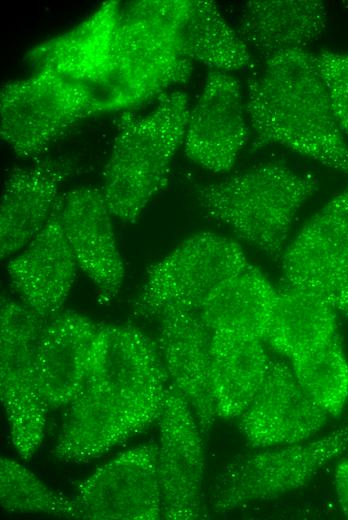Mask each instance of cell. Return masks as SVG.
<instances>
[{
  "label": "cell",
  "instance_id": "5b68a950",
  "mask_svg": "<svg viewBox=\"0 0 348 520\" xmlns=\"http://www.w3.org/2000/svg\"><path fill=\"white\" fill-rule=\"evenodd\" d=\"M317 187L318 179L312 174L266 163L198 187L197 200L210 218L277 261L296 214Z\"/></svg>",
  "mask_w": 348,
  "mask_h": 520
},
{
  "label": "cell",
  "instance_id": "44dd1931",
  "mask_svg": "<svg viewBox=\"0 0 348 520\" xmlns=\"http://www.w3.org/2000/svg\"><path fill=\"white\" fill-rule=\"evenodd\" d=\"M212 392L218 418H238L265 379L271 357L260 338L242 333L212 332Z\"/></svg>",
  "mask_w": 348,
  "mask_h": 520
},
{
  "label": "cell",
  "instance_id": "7402d4cb",
  "mask_svg": "<svg viewBox=\"0 0 348 520\" xmlns=\"http://www.w3.org/2000/svg\"><path fill=\"white\" fill-rule=\"evenodd\" d=\"M327 25V10L316 0H254L245 4L238 34L265 59L279 52L304 49Z\"/></svg>",
  "mask_w": 348,
  "mask_h": 520
},
{
  "label": "cell",
  "instance_id": "603a6c76",
  "mask_svg": "<svg viewBox=\"0 0 348 520\" xmlns=\"http://www.w3.org/2000/svg\"><path fill=\"white\" fill-rule=\"evenodd\" d=\"M277 294L262 271L250 264L217 286L198 313L212 332L229 330L265 340Z\"/></svg>",
  "mask_w": 348,
  "mask_h": 520
},
{
  "label": "cell",
  "instance_id": "484cf974",
  "mask_svg": "<svg viewBox=\"0 0 348 520\" xmlns=\"http://www.w3.org/2000/svg\"><path fill=\"white\" fill-rule=\"evenodd\" d=\"M300 385L331 417L348 400V358L340 335L289 361Z\"/></svg>",
  "mask_w": 348,
  "mask_h": 520
},
{
  "label": "cell",
  "instance_id": "8fae6325",
  "mask_svg": "<svg viewBox=\"0 0 348 520\" xmlns=\"http://www.w3.org/2000/svg\"><path fill=\"white\" fill-rule=\"evenodd\" d=\"M82 519L162 518L158 444L128 449L82 481L74 497Z\"/></svg>",
  "mask_w": 348,
  "mask_h": 520
},
{
  "label": "cell",
  "instance_id": "7c38bea8",
  "mask_svg": "<svg viewBox=\"0 0 348 520\" xmlns=\"http://www.w3.org/2000/svg\"><path fill=\"white\" fill-rule=\"evenodd\" d=\"M158 424V475L162 518L198 519L203 516L204 509V438L188 403L171 384Z\"/></svg>",
  "mask_w": 348,
  "mask_h": 520
},
{
  "label": "cell",
  "instance_id": "d6986e66",
  "mask_svg": "<svg viewBox=\"0 0 348 520\" xmlns=\"http://www.w3.org/2000/svg\"><path fill=\"white\" fill-rule=\"evenodd\" d=\"M78 265L56 212L42 230L7 264L12 287L21 301L44 319L60 312Z\"/></svg>",
  "mask_w": 348,
  "mask_h": 520
},
{
  "label": "cell",
  "instance_id": "f1b7e54d",
  "mask_svg": "<svg viewBox=\"0 0 348 520\" xmlns=\"http://www.w3.org/2000/svg\"><path fill=\"white\" fill-rule=\"evenodd\" d=\"M334 485L339 506L348 518V459L340 461L334 472Z\"/></svg>",
  "mask_w": 348,
  "mask_h": 520
},
{
  "label": "cell",
  "instance_id": "ac0fdd59",
  "mask_svg": "<svg viewBox=\"0 0 348 520\" xmlns=\"http://www.w3.org/2000/svg\"><path fill=\"white\" fill-rule=\"evenodd\" d=\"M101 327L73 311L47 319L35 364L39 391L49 408L68 406L80 392Z\"/></svg>",
  "mask_w": 348,
  "mask_h": 520
},
{
  "label": "cell",
  "instance_id": "277c9868",
  "mask_svg": "<svg viewBox=\"0 0 348 520\" xmlns=\"http://www.w3.org/2000/svg\"><path fill=\"white\" fill-rule=\"evenodd\" d=\"M189 113L187 94L174 91L160 95L148 114L122 115L100 189L113 217L134 223L166 185Z\"/></svg>",
  "mask_w": 348,
  "mask_h": 520
},
{
  "label": "cell",
  "instance_id": "ba28073f",
  "mask_svg": "<svg viewBox=\"0 0 348 520\" xmlns=\"http://www.w3.org/2000/svg\"><path fill=\"white\" fill-rule=\"evenodd\" d=\"M348 450V426L311 441L243 455L217 475L211 509L227 513L278 498L306 485L331 460Z\"/></svg>",
  "mask_w": 348,
  "mask_h": 520
},
{
  "label": "cell",
  "instance_id": "d4e9b609",
  "mask_svg": "<svg viewBox=\"0 0 348 520\" xmlns=\"http://www.w3.org/2000/svg\"><path fill=\"white\" fill-rule=\"evenodd\" d=\"M186 54L214 71L228 72L251 65L248 46L213 1L192 0L183 26Z\"/></svg>",
  "mask_w": 348,
  "mask_h": 520
},
{
  "label": "cell",
  "instance_id": "83f0119b",
  "mask_svg": "<svg viewBox=\"0 0 348 520\" xmlns=\"http://www.w3.org/2000/svg\"><path fill=\"white\" fill-rule=\"evenodd\" d=\"M315 60L335 117L342 131L348 133V53L321 51Z\"/></svg>",
  "mask_w": 348,
  "mask_h": 520
},
{
  "label": "cell",
  "instance_id": "5bb4252c",
  "mask_svg": "<svg viewBox=\"0 0 348 520\" xmlns=\"http://www.w3.org/2000/svg\"><path fill=\"white\" fill-rule=\"evenodd\" d=\"M119 1L101 4L74 28L51 38L26 55L37 70H49L92 89L101 104L115 65Z\"/></svg>",
  "mask_w": 348,
  "mask_h": 520
},
{
  "label": "cell",
  "instance_id": "7a4b0ae2",
  "mask_svg": "<svg viewBox=\"0 0 348 520\" xmlns=\"http://www.w3.org/2000/svg\"><path fill=\"white\" fill-rule=\"evenodd\" d=\"M253 149L278 144L348 176V144L315 55L305 49L265 59L247 91Z\"/></svg>",
  "mask_w": 348,
  "mask_h": 520
},
{
  "label": "cell",
  "instance_id": "4fadbf2b",
  "mask_svg": "<svg viewBox=\"0 0 348 520\" xmlns=\"http://www.w3.org/2000/svg\"><path fill=\"white\" fill-rule=\"evenodd\" d=\"M328 417L300 385L290 362L280 356L271 357L262 386L238 419L246 441L264 448L307 441Z\"/></svg>",
  "mask_w": 348,
  "mask_h": 520
},
{
  "label": "cell",
  "instance_id": "9c48e42d",
  "mask_svg": "<svg viewBox=\"0 0 348 520\" xmlns=\"http://www.w3.org/2000/svg\"><path fill=\"white\" fill-rule=\"evenodd\" d=\"M47 319L7 296L0 308V394L12 444L23 460L39 449L49 407L38 387L36 348Z\"/></svg>",
  "mask_w": 348,
  "mask_h": 520
},
{
  "label": "cell",
  "instance_id": "cb8c5ba5",
  "mask_svg": "<svg viewBox=\"0 0 348 520\" xmlns=\"http://www.w3.org/2000/svg\"><path fill=\"white\" fill-rule=\"evenodd\" d=\"M338 315L316 295L282 285L264 341L290 361L339 336Z\"/></svg>",
  "mask_w": 348,
  "mask_h": 520
},
{
  "label": "cell",
  "instance_id": "ffe728a7",
  "mask_svg": "<svg viewBox=\"0 0 348 520\" xmlns=\"http://www.w3.org/2000/svg\"><path fill=\"white\" fill-rule=\"evenodd\" d=\"M72 171L73 162L59 157L42 159L10 173L0 205L2 259L17 254L42 230Z\"/></svg>",
  "mask_w": 348,
  "mask_h": 520
},
{
  "label": "cell",
  "instance_id": "6da1fadb",
  "mask_svg": "<svg viewBox=\"0 0 348 520\" xmlns=\"http://www.w3.org/2000/svg\"><path fill=\"white\" fill-rule=\"evenodd\" d=\"M169 385L156 342L131 325H102L52 454L65 463L104 455L158 420Z\"/></svg>",
  "mask_w": 348,
  "mask_h": 520
},
{
  "label": "cell",
  "instance_id": "8992f818",
  "mask_svg": "<svg viewBox=\"0 0 348 520\" xmlns=\"http://www.w3.org/2000/svg\"><path fill=\"white\" fill-rule=\"evenodd\" d=\"M102 113L90 88L49 70L6 83L0 93V135L22 159H36L71 126Z\"/></svg>",
  "mask_w": 348,
  "mask_h": 520
},
{
  "label": "cell",
  "instance_id": "3957f363",
  "mask_svg": "<svg viewBox=\"0 0 348 520\" xmlns=\"http://www.w3.org/2000/svg\"><path fill=\"white\" fill-rule=\"evenodd\" d=\"M192 0H138L120 8L115 65L102 112L131 109L191 77L182 31Z\"/></svg>",
  "mask_w": 348,
  "mask_h": 520
},
{
  "label": "cell",
  "instance_id": "30bf717a",
  "mask_svg": "<svg viewBox=\"0 0 348 520\" xmlns=\"http://www.w3.org/2000/svg\"><path fill=\"white\" fill-rule=\"evenodd\" d=\"M280 260L282 285L316 295L348 321V187L302 227Z\"/></svg>",
  "mask_w": 348,
  "mask_h": 520
},
{
  "label": "cell",
  "instance_id": "4316f807",
  "mask_svg": "<svg viewBox=\"0 0 348 520\" xmlns=\"http://www.w3.org/2000/svg\"><path fill=\"white\" fill-rule=\"evenodd\" d=\"M0 502L11 513H41L81 518L74 498L55 492L19 462L1 458Z\"/></svg>",
  "mask_w": 348,
  "mask_h": 520
},
{
  "label": "cell",
  "instance_id": "2e32d148",
  "mask_svg": "<svg viewBox=\"0 0 348 520\" xmlns=\"http://www.w3.org/2000/svg\"><path fill=\"white\" fill-rule=\"evenodd\" d=\"M157 346L170 384L188 403L203 438L218 418L212 392V331L198 312L170 309L158 318Z\"/></svg>",
  "mask_w": 348,
  "mask_h": 520
},
{
  "label": "cell",
  "instance_id": "52a82bcc",
  "mask_svg": "<svg viewBox=\"0 0 348 520\" xmlns=\"http://www.w3.org/2000/svg\"><path fill=\"white\" fill-rule=\"evenodd\" d=\"M249 265L236 241L212 232L194 234L148 269L133 317L158 318L170 309L198 312L217 286Z\"/></svg>",
  "mask_w": 348,
  "mask_h": 520
},
{
  "label": "cell",
  "instance_id": "e0dca14e",
  "mask_svg": "<svg viewBox=\"0 0 348 520\" xmlns=\"http://www.w3.org/2000/svg\"><path fill=\"white\" fill-rule=\"evenodd\" d=\"M248 139L239 81L226 72L212 70L189 113L185 154L209 171L227 172Z\"/></svg>",
  "mask_w": 348,
  "mask_h": 520
},
{
  "label": "cell",
  "instance_id": "9a60e30c",
  "mask_svg": "<svg viewBox=\"0 0 348 520\" xmlns=\"http://www.w3.org/2000/svg\"><path fill=\"white\" fill-rule=\"evenodd\" d=\"M54 211L78 268L97 288L99 301L109 304L121 289L125 270L101 190H71L59 196Z\"/></svg>",
  "mask_w": 348,
  "mask_h": 520
}]
</instances>
